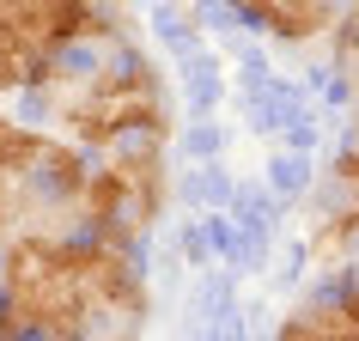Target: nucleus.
<instances>
[{
  "label": "nucleus",
  "mask_w": 359,
  "mask_h": 341,
  "mask_svg": "<svg viewBox=\"0 0 359 341\" xmlns=\"http://www.w3.org/2000/svg\"><path fill=\"white\" fill-rule=\"evenodd\" d=\"M183 147H189V159L213 165V152H219V128H213V122H195V128L183 134Z\"/></svg>",
  "instance_id": "f03ea898"
},
{
  "label": "nucleus",
  "mask_w": 359,
  "mask_h": 341,
  "mask_svg": "<svg viewBox=\"0 0 359 341\" xmlns=\"http://www.w3.org/2000/svg\"><path fill=\"white\" fill-rule=\"evenodd\" d=\"M274 341H329V335H323V329H311V323H304L299 311H292V317L280 323V335H274Z\"/></svg>",
  "instance_id": "7ed1b4c3"
},
{
  "label": "nucleus",
  "mask_w": 359,
  "mask_h": 341,
  "mask_svg": "<svg viewBox=\"0 0 359 341\" xmlns=\"http://www.w3.org/2000/svg\"><path fill=\"white\" fill-rule=\"evenodd\" d=\"M311 183H317L311 159H292V152H274V159H268V195H274V201H299Z\"/></svg>",
  "instance_id": "f257e3e1"
}]
</instances>
